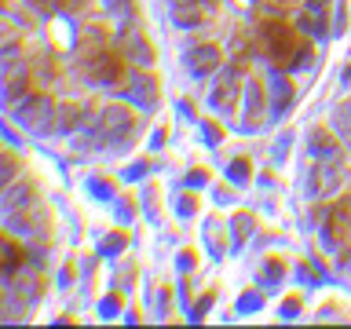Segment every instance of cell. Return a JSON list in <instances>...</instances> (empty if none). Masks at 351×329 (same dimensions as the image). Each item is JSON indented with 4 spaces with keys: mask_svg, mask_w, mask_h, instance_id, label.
<instances>
[{
    "mask_svg": "<svg viewBox=\"0 0 351 329\" xmlns=\"http://www.w3.org/2000/svg\"><path fill=\"white\" fill-rule=\"evenodd\" d=\"M121 245H125V238H121V234H117V238H110V241H106V245H103V252H114V249H121Z\"/></svg>",
    "mask_w": 351,
    "mask_h": 329,
    "instance_id": "cell-28",
    "label": "cell"
},
{
    "mask_svg": "<svg viewBox=\"0 0 351 329\" xmlns=\"http://www.w3.org/2000/svg\"><path fill=\"white\" fill-rule=\"evenodd\" d=\"M234 227H238V230H234V245H241V238H245L249 230H252V216H249V212H241V216L234 219Z\"/></svg>",
    "mask_w": 351,
    "mask_h": 329,
    "instance_id": "cell-23",
    "label": "cell"
},
{
    "mask_svg": "<svg viewBox=\"0 0 351 329\" xmlns=\"http://www.w3.org/2000/svg\"><path fill=\"white\" fill-rule=\"evenodd\" d=\"M125 95L136 99V103H154V99H158V84H154L150 77H136V84H132Z\"/></svg>",
    "mask_w": 351,
    "mask_h": 329,
    "instance_id": "cell-15",
    "label": "cell"
},
{
    "mask_svg": "<svg viewBox=\"0 0 351 329\" xmlns=\"http://www.w3.org/2000/svg\"><path fill=\"white\" fill-rule=\"evenodd\" d=\"M29 88V66H11V70L4 73V84H0V99L4 103H15V99H22V92Z\"/></svg>",
    "mask_w": 351,
    "mask_h": 329,
    "instance_id": "cell-10",
    "label": "cell"
},
{
    "mask_svg": "<svg viewBox=\"0 0 351 329\" xmlns=\"http://www.w3.org/2000/svg\"><path fill=\"white\" fill-rule=\"evenodd\" d=\"M208 103L216 110H234L238 106V70L219 73V81L213 84V92H208Z\"/></svg>",
    "mask_w": 351,
    "mask_h": 329,
    "instance_id": "cell-6",
    "label": "cell"
},
{
    "mask_svg": "<svg viewBox=\"0 0 351 329\" xmlns=\"http://www.w3.org/2000/svg\"><path fill=\"white\" fill-rule=\"evenodd\" d=\"M106 8L117 11V15H128V11H132V0H106Z\"/></svg>",
    "mask_w": 351,
    "mask_h": 329,
    "instance_id": "cell-24",
    "label": "cell"
},
{
    "mask_svg": "<svg viewBox=\"0 0 351 329\" xmlns=\"http://www.w3.org/2000/svg\"><path fill=\"white\" fill-rule=\"evenodd\" d=\"M51 117H55V125H51V128H59V132H73V128L88 117V110H84V106H77V103H62Z\"/></svg>",
    "mask_w": 351,
    "mask_h": 329,
    "instance_id": "cell-13",
    "label": "cell"
},
{
    "mask_svg": "<svg viewBox=\"0 0 351 329\" xmlns=\"http://www.w3.org/2000/svg\"><path fill=\"white\" fill-rule=\"evenodd\" d=\"M326 8H329V0H307V8H304V15H300V26L304 33H311V37H326Z\"/></svg>",
    "mask_w": 351,
    "mask_h": 329,
    "instance_id": "cell-9",
    "label": "cell"
},
{
    "mask_svg": "<svg viewBox=\"0 0 351 329\" xmlns=\"http://www.w3.org/2000/svg\"><path fill=\"white\" fill-rule=\"evenodd\" d=\"M311 154H315V158H326V161H333V158H337V147L329 143V136H326V132H315V136H311Z\"/></svg>",
    "mask_w": 351,
    "mask_h": 329,
    "instance_id": "cell-19",
    "label": "cell"
},
{
    "mask_svg": "<svg viewBox=\"0 0 351 329\" xmlns=\"http://www.w3.org/2000/svg\"><path fill=\"white\" fill-rule=\"evenodd\" d=\"M260 300H256V296H245V300H241V311H252V307H256Z\"/></svg>",
    "mask_w": 351,
    "mask_h": 329,
    "instance_id": "cell-30",
    "label": "cell"
},
{
    "mask_svg": "<svg viewBox=\"0 0 351 329\" xmlns=\"http://www.w3.org/2000/svg\"><path fill=\"white\" fill-rule=\"evenodd\" d=\"M84 73L95 84H117L125 81V59L114 48H92V55L84 59Z\"/></svg>",
    "mask_w": 351,
    "mask_h": 329,
    "instance_id": "cell-2",
    "label": "cell"
},
{
    "mask_svg": "<svg viewBox=\"0 0 351 329\" xmlns=\"http://www.w3.org/2000/svg\"><path fill=\"white\" fill-rule=\"evenodd\" d=\"M51 114H55V106H51L48 95H22V99H15V110H11V117H15L22 128H48L44 121Z\"/></svg>",
    "mask_w": 351,
    "mask_h": 329,
    "instance_id": "cell-4",
    "label": "cell"
},
{
    "mask_svg": "<svg viewBox=\"0 0 351 329\" xmlns=\"http://www.w3.org/2000/svg\"><path fill=\"white\" fill-rule=\"evenodd\" d=\"M0 205H4L8 212H15V208L33 205V183H29V180H19L15 186H11V191L0 194Z\"/></svg>",
    "mask_w": 351,
    "mask_h": 329,
    "instance_id": "cell-11",
    "label": "cell"
},
{
    "mask_svg": "<svg viewBox=\"0 0 351 329\" xmlns=\"http://www.w3.org/2000/svg\"><path fill=\"white\" fill-rule=\"evenodd\" d=\"M296 311H300V304H296V300H289V304L282 307V318H296Z\"/></svg>",
    "mask_w": 351,
    "mask_h": 329,
    "instance_id": "cell-27",
    "label": "cell"
},
{
    "mask_svg": "<svg viewBox=\"0 0 351 329\" xmlns=\"http://www.w3.org/2000/svg\"><path fill=\"white\" fill-rule=\"evenodd\" d=\"M176 208H180V216H191V212H194V197H183Z\"/></svg>",
    "mask_w": 351,
    "mask_h": 329,
    "instance_id": "cell-26",
    "label": "cell"
},
{
    "mask_svg": "<svg viewBox=\"0 0 351 329\" xmlns=\"http://www.w3.org/2000/svg\"><path fill=\"white\" fill-rule=\"evenodd\" d=\"M329 238H333L337 245L351 249V197H344V202L329 212Z\"/></svg>",
    "mask_w": 351,
    "mask_h": 329,
    "instance_id": "cell-7",
    "label": "cell"
},
{
    "mask_svg": "<svg viewBox=\"0 0 351 329\" xmlns=\"http://www.w3.org/2000/svg\"><path fill=\"white\" fill-rule=\"evenodd\" d=\"M15 175H19V161L11 154H0V186H8Z\"/></svg>",
    "mask_w": 351,
    "mask_h": 329,
    "instance_id": "cell-20",
    "label": "cell"
},
{
    "mask_svg": "<svg viewBox=\"0 0 351 329\" xmlns=\"http://www.w3.org/2000/svg\"><path fill=\"white\" fill-rule=\"evenodd\" d=\"M260 125V84H249V128Z\"/></svg>",
    "mask_w": 351,
    "mask_h": 329,
    "instance_id": "cell-21",
    "label": "cell"
},
{
    "mask_svg": "<svg viewBox=\"0 0 351 329\" xmlns=\"http://www.w3.org/2000/svg\"><path fill=\"white\" fill-rule=\"evenodd\" d=\"M267 4H274V8H285V4H296V0H267Z\"/></svg>",
    "mask_w": 351,
    "mask_h": 329,
    "instance_id": "cell-31",
    "label": "cell"
},
{
    "mask_svg": "<svg viewBox=\"0 0 351 329\" xmlns=\"http://www.w3.org/2000/svg\"><path fill=\"white\" fill-rule=\"evenodd\" d=\"M125 48H128V55L136 62H154V51H150V44L139 37V33H128V40H125Z\"/></svg>",
    "mask_w": 351,
    "mask_h": 329,
    "instance_id": "cell-17",
    "label": "cell"
},
{
    "mask_svg": "<svg viewBox=\"0 0 351 329\" xmlns=\"http://www.w3.org/2000/svg\"><path fill=\"white\" fill-rule=\"evenodd\" d=\"M51 4H55V11H77L84 0H51Z\"/></svg>",
    "mask_w": 351,
    "mask_h": 329,
    "instance_id": "cell-25",
    "label": "cell"
},
{
    "mask_svg": "<svg viewBox=\"0 0 351 329\" xmlns=\"http://www.w3.org/2000/svg\"><path fill=\"white\" fill-rule=\"evenodd\" d=\"M186 66H191L194 77H208L219 70V48L216 44H202V48H191V55H186Z\"/></svg>",
    "mask_w": 351,
    "mask_h": 329,
    "instance_id": "cell-8",
    "label": "cell"
},
{
    "mask_svg": "<svg viewBox=\"0 0 351 329\" xmlns=\"http://www.w3.org/2000/svg\"><path fill=\"white\" fill-rule=\"evenodd\" d=\"M344 180V169H340V161H326V164H315L311 169V197H326L337 191V183Z\"/></svg>",
    "mask_w": 351,
    "mask_h": 329,
    "instance_id": "cell-5",
    "label": "cell"
},
{
    "mask_svg": "<svg viewBox=\"0 0 351 329\" xmlns=\"http://www.w3.org/2000/svg\"><path fill=\"white\" fill-rule=\"evenodd\" d=\"M44 223H48V216H44V208H33V216L29 212H11V227L19 230V234H29V230H40Z\"/></svg>",
    "mask_w": 351,
    "mask_h": 329,
    "instance_id": "cell-14",
    "label": "cell"
},
{
    "mask_svg": "<svg viewBox=\"0 0 351 329\" xmlns=\"http://www.w3.org/2000/svg\"><path fill=\"white\" fill-rule=\"evenodd\" d=\"M333 128L340 132V139L351 147V103H340V106L333 110Z\"/></svg>",
    "mask_w": 351,
    "mask_h": 329,
    "instance_id": "cell-18",
    "label": "cell"
},
{
    "mask_svg": "<svg viewBox=\"0 0 351 329\" xmlns=\"http://www.w3.org/2000/svg\"><path fill=\"white\" fill-rule=\"evenodd\" d=\"M132 132V114L125 106H106L103 114L95 117V128H92V143L103 147V143H114V139H125Z\"/></svg>",
    "mask_w": 351,
    "mask_h": 329,
    "instance_id": "cell-3",
    "label": "cell"
},
{
    "mask_svg": "<svg viewBox=\"0 0 351 329\" xmlns=\"http://www.w3.org/2000/svg\"><path fill=\"white\" fill-rule=\"evenodd\" d=\"M260 48L267 55L271 66L278 70H300L311 59V44L300 37V26H289V22H263L260 26Z\"/></svg>",
    "mask_w": 351,
    "mask_h": 329,
    "instance_id": "cell-1",
    "label": "cell"
},
{
    "mask_svg": "<svg viewBox=\"0 0 351 329\" xmlns=\"http://www.w3.org/2000/svg\"><path fill=\"white\" fill-rule=\"evenodd\" d=\"M227 180H230V183H245V180H249V161H245V158L230 161V169H227Z\"/></svg>",
    "mask_w": 351,
    "mask_h": 329,
    "instance_id": "cell-22",
    "label": "cell"
},
{
    "mask_svg": "<svg viewBox=\"0 0 351 329\" xmlns=\"http://www.w3.org/2000/svg\"><path fill=\"white\" fill-rule=\"evenodd\" d=\"M172 19H176V26L194 29V26H202V22H205V4H202V0H191V4H176Z\"/></svg>",
    "mask_w": 351,
    "mask_h": 329,
    "instance_id": "cell-12",
    "label": "cell"
},
{
    "mask_svg": "<svg viewBox=\"0 0 351 329\" xmlns=\"http://www.w3.org/2000/svg\"><path fill=\"white\" fill-rule=\"evenodd\" d=\"M22 263V249L11 238H0V271H15Z\"/></svg>",
    "mask_w": 351,
    "mask_h": 329,
    "instance_id": "cell-16",
    "label": "cell"
},
{
    "mask_svg": "<svg viewBox=\"0 0 351 329\" xmlns=\"http://www.w3.org/2000/svg\"><path fill=\"white\" fill-rule=\"evenodd\" d=\"M205 136H208V143H219V128L216 125H205Z\"/></svg>",
    "mask_w": 351,
    "mask_h": 329,
    "instance_id": "cell-29",
    "label": "cell"
}]
</instances>
